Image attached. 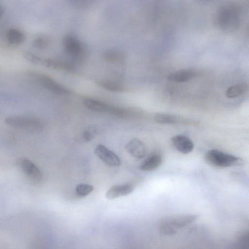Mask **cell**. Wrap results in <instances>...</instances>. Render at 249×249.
<instances>
[{
    "label": "cell",
    "mask_w": 249,
    "mask_h": 249,
    "mask_svg": "<svg viewBox=\"0 0 249 249\" xmlns=\"http://www.w3.org/2000/svg\"><path fill=\"white\" fill-rule=\"evenodd\" d=\"M198 217V215L191 214L167 216L160 221L158 230L162 234L172 235L177 233L179 229L195 221Z\"/></svg>",
    "instance_id": "7a4b0ae2"
},
{
    "label": "cell",
    "mask_w": 249,
    "mask_h": 249,
    "mask_svg": "<svg viewBox=\"0 0 249 249\" xmlns=\"http://www.w3.org/2000/svg\"><path fill=\"white\" fill-rule=\"evenodd\" d=\"M171 141L176 150L182 154H188L194 149V144L192 141L184 135H176L172 138Z\"/></svg>",
    "instance_id": "30bf717a"
},
{
    "label": "cell",
    "mask_w": 249,
    "mask_h": 249,
    "mask_svg": "<svg viewBox=\"0 0 249 249\" xmlns=\"http://www.w3.org/2000/svg\"><path fill=\"white\" fill-rule=\"evenodd\" d=\"M126 151L132 156L137 159H142L146 154V149L144 143L139 139L134 138L130 140L125 146Z\"/></svg>",
    "instance_id": "8fae6325"
},
{
    "label": "cell",
    "mask_w": 249,
    "mask_h": 249,
    "mask_svg": "<svg viewBox=\"0 0 249 249\" xmlns=\"http://www.w3.org/2000/svg\"><path fill=\"white\" fill-rule=\"evenodd\" d=\"M154 121L159 124H196L198 123L195 120L187 119L170 114L158 113H156L154 117Z\"/></svg>",
    "instance_id": "9c48e42d"
},
{
    "label": "cell",
    "mask_w": 249,
    "mask_h": 249,
    "mask_svg": "<svg viewBox=\"0 0 249 249\" xmlns=\"http://www.w3.org/2000/svg\"><path fill=\"white\" fill-rule=\"evenodd\" d=\"M94 189L90 184L81 183L75 187V193L79 197H85L89 194Z\"/></svg>",
    "instance_id": "44dd1931"
},
{
    "label": "cell",
    "mask_w": 249,
    "mask_h": 249,
    "mask_svg": "<svg viewBox=\"0 0 249 249\" xmlns=\"http://www.w3.org/2000/svg\"><path fill=\"white\" fill-rule=\"evenodd\" d=\"M24 58L31 63L41 65L42 61V58L34 54L29 51H25L23 53Z\"/></svg>",
    "instance_id": "d4e9b609"
},
{
    "label": "cell",
    "mask_w": 249,
    "mask_h": 249,
    "mask_svg": "<svg viewBox=\"0 0 249 249\" xmlns=\"http://www.w3.org/2000/svg\"><path fill=\"white\" fill-rule=\"evenodd\" d=\"M125 55L121 52L116 50H109L103 54V59L107 63L112 64H122L125 60Z\"/></svg>",
    "instance_id": "2e32d148"
},
{
    "label": "cell",
    "mask_w": 249,
    "mask_h": 249,
    "mask_svg": "<svg viewBox=\"0 0 249 249\" xmlns=\"http://www.w3.org/2000/svg\"><path fill=\"white\" fill-rule=\"evenodd\" d=\"M248 90V86L245 84H238L229 87L226 91V96L233 98L242 95Z\"/></svg>",
    "instance_id": "d6986e66"
},
{
    "label": "cell",
    "mask_w": 249,
    "mask_h": 249,
    "mask_svg": "<svg viewBox=\"0 0 249 249\" xmlns=\"http://www.w3.org/2000/svg\"><path fill=\"white\" fill-rule=\"evenodd\" d=\"M97 83L102 88L110 91L121 92L125 88L120 82L110 79L100 80Z\"/></svg>",
    "instance_id": "ac0fdd59"
},
{
    "label": "cell",
    "mask_w": 249,
    "mask_h": 249,
    "mask_svg": "<svg viewBox=\"0 0 249 249\" xmlns=\"http://www.w3.org/2000/svg\"><path fill=\"white\" fill-rule=\"evenodd\" d=\"M196 75V72L192 69H184L170 73L168 81L174 83H183L189 81Z\"/></svg>",
    "instance_id": "4fadbf2b"
},
{
    "label": "cell",
    "mask_w": 249,
    "mask_h": 249,
    "mask_svg": "<svg viewBox=\"0 0 249 249\" xmlns=\"http://www.w3.org/2000/svg\"><path fill=\"white\" fill-rule=\"evenodd\" d=\"M63 46L66 53L73 60V62L79 63L86 56V50L84 44L76 36L72 35L65 36L63 39Z\"/></svg>",
    "instance_id": "5b68a950"
},
{
    "label": "cell",
    "mask_w": 249,
    "mask_h": 249,
    "mask_svg": "<svg viewBox=\"0 0 249 249\" xmlns=\"http://www.w3.org/2000/svg\"><path fill=\"white\" fill-rule=\"evenodd\" d=\"M29 74L35 78L43 87L53 93L62 95L70 94L69 89L46 74L32 71L29 72Z\"/></svg>",
    "instance_id": "8992f818"
},
{
    "label": "cell",
    "mask_w": 249,
    "mask_h": 249,
    "mask_svg": "<svg viewBox=\"0 0 249 249\" xmlns=\"http://www.w3.org/2000/svg\"><path fill=\"white\" fill-rule=\"evenodd\" d=\"M200 1H203V2H207V1H213L214 0H198Z\"/></svg>",
    "instance_id": "83f0119b"
},
{
    "label": "cell",
    "mask_w": 249,
    "mask_h": 249,
    "mask_svg": "<svg viewBox=\"0 0 249 249\" xmlns=\"http://www.w3.org/2000/svg\"><path fill=\"white\" fill-rule=\"evenodd\" d=\"M94 153L101 160L109 166H118L121 164L119 157L104 145H98L95 148Z\"/></svg>",
    "instance_id": "ba28073f"
},
{
    "label": "cell",
    "mask_w": 249,
    "mask_h": 249,
    "mask_svg": "<svg viewBox=\"0 0 249 249\" xmlns=\"http://www.w3.org/2000/svg\"><path fill=\"white\" fill-rule=\"evenodd\" d=\"M83 103L89 109L99 112H108L110 106L102 101L90 98L84 99Z\"/></svg>",
    "instance_id": "9a60e30c"
},
{
    "label": "cell",
    "mask_w": 249,
    "mask_h": 249,
    "mask_svg": "<svg viewBox=\"0 0 249 249\" xmlns=\"http://www.w3.org/2000/svg\"><path fill=\"white\" fill-rule=\"evenodd\" d=\"M237 244L240 248L248 249L249 247V233L248 231L243 232L238 237Z\"/></svg>",
    "instance_id": "484cf974"
},
{
    "label": "cell",
    "mask_w": 249,
    "mask_h": 249,
    "mask_svg": "<svg viewBox=\"0 0 249 249\" xmlns=\"http://www.w3.org/2000/svg\"><path fill=\"white\" fill-rule=\"evenodd\" d=\"M204 159L210 165L217 168L231 167L242 163L241 158L217 149L208 151L204 155Z\"/></svg>",
    "instance_id": "277c9868"
},
{
    "label": "cell",
    "mask_w": 249,
    "mask_h": 249,
    "mask_svg": "<svg viewBox=\"0 0 249 249\" xmlns=\"http://www.w3.org/2000/svg\"><path fill=\"white\" fill-rule=\"evenodd\" d=\"M97 130L93 125L88 126L83 132L82 139L86 142L92 141L96 136Z\"/></svg>",
    "instance_id": "603a6c76"
},
{
    "label": "cell",
    "mask_w": 249,
    "mask_h": 249,
    "mask_svg": "<svg viewBox=\"0 0 249 249\" xmlns=\"http://www.w3.org/2000/svg\"><path fill=\"white\" fill-rule=\"evenodd\" d=\"M162 162V157L159 153H154L148 156L142 163L140 169L145 172L152 171L158 168Z\"/></svg>",
    "instance_id": "5bb4252c"
},
{
    "label": "cell",
    "mask_w": 249,
    "mask_h": 249,
    "mask_svg": "<svg viewBox=\"0 0 249 249\" xmlns=\"http://www.w3.org/2000/svg\"><path fill=\"white\" fill-rule=\"evenodd\" d=\"M134 190L133 186L130 183L116 185L110 187L106 194V197L108 199H113L119 197L127 196Z\"/></svg>",
    "instance_id": "7c38bea8"
},
{
    "label": "cell",
    "mask_w": 249,
    "mask_h": 249,
    "mask_svg": "<svg viewBox=\"0 0 249 249\" xmlns=\"http://www.w3.org/2000/svg\"><path fill=\"white\" fill-rule=\"evenodd\" d=\"M108 113L122 118H129L133 115L132 111L129 109L112 106H110Z\"/></svg>",
    "instance_id": "ffe728a7"
},
{
    "label": "cell",
    "mask_w": 249,
    "mask_h": 249,
    "mask_svg": "<svg viewBox=\"0 0 249 249\" xmlns=\"http://www.w3.org/2000/svg\"><path fill=\"white\" fill-rule=\"evenodd\" d=\"M6 37L8 42L12 45H20L26 39L24 33L17 28L10 29L7 33Z\"/></svg>",
    "instance_id": "e0dca14e"
},
{
    "label": "cell",
    "mask_w": 249,
    "mask_h": 249,
    "mask_svg": "<svg viewBox=\"0 0 249 249\" xmlns=\"http://www.w3.org/2000/svg\"><path fill=\"white\" fill-rule=\"evenodd\" d=\"M18 163L24 173L33 181L38 182L42 178V174L39 169L29 160L21 158Z\"/></svg>",
    "instance_id": "52a82bcc"
},
{
    "label": "cell",
    "mask_w": 249,
    "mask_h": 249,
    "mask_svg": "<svg viewBox=\"0 0 249 249\" xmlns=\"http://www.w3.org/2000/svg\"><path fill=\"white\" fill-rule=\"evenodd\" d=\"M4 10L3 7L0 4V18L3 16Z\"/></svg>",
    "instance_id": "4316f807"
},
{
    "label": "cell",
    "mask_w": 249,
    "mask_h": 249,
    "mask_svg": "<svg viewBox=\"0 0 249 249\" xmlns=\"http://www.w3.org/2000/svg\"><path fill=\"white\" fill-rule=\"evenodd\" d=\"M72 6L77 8H84L91 6L95 0H68Z\"/></svg>",
    "instance_id": "cb8c5ba5"
},
{
    "label": "cell",
    "mask_w": 249,
    "mask_h": 249,
    "mask_svg": "<svg viewBox=\"0 0 249 249\" xmlns=\"http://www.w3.org/2000/svg\"><path fill=\"white\" fill-rule=\"evenodd\" d=\"M242 17L240 6L234 2H228L218 9L215 16L216 27L224 32H231L239 27Z\"/></svg>",
    "instance_id": "6da1fadb"
},
{
    "label": "cell",
    "mask_w": 249,
    "mask_h": 249,
    "mask_svg": "<svg viewBox=\"0 0 249 249\" xmlns=\"http://www.w3.org/2000/svg\"><path fill=\"white\" fill-rule=\"evenodd\" d=\"M50 43V39L44 35L36 37L33 41L32 45L38 49H44L47 47Z\"/></svg>",
    "instance_id": "7402d4cb"
},
{
    "label": "cell",
    "mask_w": 249,
    "mask_h": 249,
    "mask_svg": "<svg viewBox=\"0 0 249 249\" xmlns=\"http://www.w3.org/2000/svg\"><path fill=\"white\" fill-rule=\"evenodd\" d=\"M4 122L9 126L30 132H39L44 127L41 119L33 116L11 115L5 118Z\"/></svg>",
    "instance_id": "3957f363"
}]
</instances>
